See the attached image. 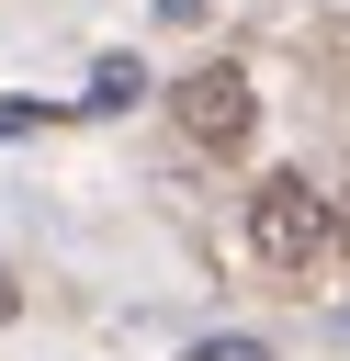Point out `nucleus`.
<instances>
[{
	"mask_svg": "<svg viewBox=\"0 0 350 361\" xmlns=\"http://www.w3.org/2000/svg\"><path fill=\"white\" fill-rule=\"evenodd\" d=\"M248 248H260L271 271H294V282H305V271L327 259V192H316L305 169L260 180V192H248Z\"/></svg>",
	"mask_w": 350,
	"mask_h": 361,
	"instance_id": "f257e3e1",
	"label": "nucleus"
},
{
	"mask_svg": "<svg viewBox=\"0 0 350 361\" xmlns=\"http://www.w3.org/2000/svg\"><path fill=\"white\" fill-rule=\"evenodd\" d=\"M169 113H181V135H192V147H215V158H237V147L260 135V102H248V79H237V68H192V79L169 90Z\"/></svg>",
	"mask_w": 350,
	"mask_h": 361,
	"instance_id": "f03ea898",
	"label": "nucleus"
},
{
	"mask_svg": "<svg viewBox=\"0 0 350 361\" xmlns=\"http://www.w3.org/2000/svg\"><path fill=\"white\" fill-rule=\"evenodd\" d=\"M124 102H147V68H135V56H102V68H90V102H79V113H124Z\"/></svg>",
	"mask_w": 350,
	"mask_h": 361,
	"instance_id": "7ed1b4c3",
	"label": "nucleus"
},
{
	"mask_svg": "<svg viewBox=\"0 0 350 361\" xmlns=\"http://www.w3.org/2000/svg\"><path fill=\"white\" fill-rule=\"evenodd\" d=\"M192 361H271V350H260L248 327H215V338H192Z\"/></svg>",
	"mask_w": 350,
	"mask_h": 361,
	"instance_id": "20e7f679",
	"label": "nucleus"
},
{
	"mask_svg": "<svg viewBox=\"0 0 350 361\" xmlns=\"http://www.w3.org/2000/svg\"><path fill=\"white\" fill-rule=\"evenodd\" d=\"M45 113H56V102H11V90H0V135H23V124H45Z\"/></svg>",
	"mask_w": 350,
	"mask_h": 361,
	"instance_id": "39448f33",
	"label": "nucleus"
},
{
	"mask_svg": "<svg viewBox=\"0 0 350 361\" xmlns=\"http://www.w3.org/2000/svg\"><path fill=\"white\" fill-rule=\"evenodd\" d=\"M226 0H158V23H215Z\"/></svg>",
	"mask_w": 350,
	"mask_h": 361,
	"instance_id": "423d86ee",
	"label": "nucleus"
},
{
	"mask_svg": "<svg viewBox=\"0 0 350 361\" xmlns=\"http://www.w3.org/2000/svg\"><path fill=\"white\" fill-rule=\"evenodd\" d=\"M327 248H350V192H327Z\"/></svg>",
	"mask_w": 350,
	"mask_h": 361,
	"instance_id": "0eeeda50",
	"label": "nucleus"
}]
</instances>
